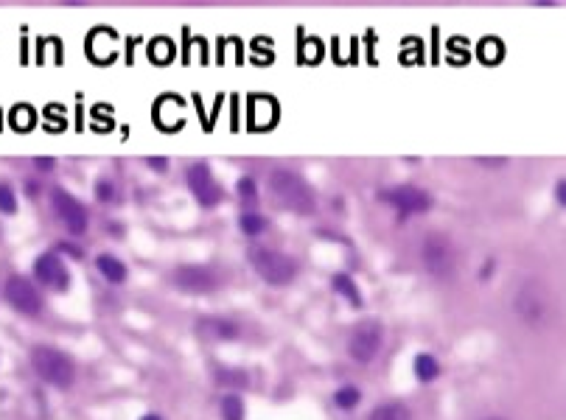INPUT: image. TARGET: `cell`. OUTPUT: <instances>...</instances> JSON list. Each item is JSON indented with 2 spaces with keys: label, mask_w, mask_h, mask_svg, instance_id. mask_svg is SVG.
<instances>
[{
  "label": "cell",
  "mask_w": 566,
  "mask_h": 420,
  "mask_svg": "<svg viewBox=\"0 0 566 420\" xmlns=\"http://www.w3.org/2000/svg\"><path fill=\"white\" fill-rule=\"evenodd\" d=\"M564 180H558V188H555V196H558V205H564Z\"/></svg>",
  "instance_id": "24"
},
{
  "label": "cell",
  "mask_w": 566,
  "mask_h": 420,
  "mask_svg": "<svg viewBox=\"0 0 566 420\" xmlns=\"http://www.w3.org/2000/svg\"><path fill=\"white\" fill-rule=\"evenodd\" d=\"M424 269L437 280H452L457 275V247L449 235L429 233L421 244Z\"/></svg>",
  "instance_id": "3"
},
{
  "label": "cell",
  "mask_w": 566,
  "mask_h": 420,
  "mask_svg": "<svg viewBox=\"0 0 566 420\" xmlns=\"http://www.w3.org/2000/svg\"><path fill=\"white\" fill-rule=\"evenodd\" d=\"M186 180H188V188H191V193H193V199H196L202 208L219 205L222 188L216 185V180H213V174H210V168H208L205 163L191 166L188 171H186Z\"/></svg>",
  "instance_id": "9"
},
{
  "label": "cell",
  "mask_w": 566,
  "mask_h": 420,
  "mask_svg": "<svg viewBox=\"0 0 566 420\" xmlns=\"http://www.w3.org/2000/svg\"><path fill=\"white\" fill-rule=\"evenodd\" d=\"M250 264L255 266L261 280H267L272 286H286L297 275V264L289 255H283L278 249H269V247H252L250 249Z\"/></svg>",
  "instance_id": "4"
},
{
  "label": "cell",
  "mask_w": 566,
  "mask_h": 420,
  "mask_svg": "<svg viewBox=\"0 0 566 420\" xmlns=\"http://www.w3.org/2000/svg\"><path fill=\"white\" fill-rule=\"evenodd\" d=\"M174 283L186 291H213L219 283H222V275L210 266H199V264H186V266H177L174 269Z\"/></svg>",
  "instance_id": "11"
},
{
  "label": "cell",
  "mask_w": 566,
  "mask_h": 420,
  "mask_svg": "<svg viewBox=\"0 0 566 420\" xmlns=\"http://www.w3.org/2000/svg\"><path fill=\"white\" fill-rule=\"evenodd\" d=\"M95 266H98V272L110 280V283H124V280H127V266H124V261H118V258L110 255V252L98 255V258H95Z\"/></svg>",
  "instance_id": "14"
},
{
  "label": "cell",
  "mask_w": 566,
  "mask_h": 420,
  "mask_svg": "<svg viewBox=\"0 0 566 420\" xmlns=\"http://www.w3.org/2000/svg\"><path fill=\"white\" fill-rule=\"evenodd\" d=\"M95 196H98L101 202L115 199V185H112V180H98V183H95Z\"/></svg>",
  "instance_id": "22"
},
{
  "label": "cell",
  "mask_w": 566,
  "mask_h": 420,
  "mask_svg": "<svg viewBox=\"0 0 566 420\" xmlns=\"http://www.w3.org/2000/svg\"><path fill=\"white\" fill-rule=\"evenodd\" d=\"M362 401V392L356 389V387H342V389H336V395H333V404L339 406V409H353L356 404Z\"/></svg>",
  "instance_id": "19"
},
{
  "label": "cell",
  "mask_w": 566,
  "mask_h": 420,
  "mask_svg": "<svg viewBox=\"0 0 566 420\" xmlns=\"http://www.w3.org/2000/svg\"><path fill=\"white\" fill-rule=\"evenodd\" d=\"M488 420H502V418H488Z\"/></svg>",
  "instance_id": "27"
},
{
  "label": "cell",
  "mask_w": 566,
  "mask_h": 420,
  "mask_svg": "<svg viewBox=\"0 0 566 420\" xmlns=\"http://www.w3.org/2000/svg\"><path fill=\"white\" fill-rule=\"evenodd\" d=\"M516 314H519L524 323H530V325H538V323H544V317H547V294H544V289L538 286V283H524L519 289V294H516Z\"/></svg>",
  "instance_id": "10"
},
{
  "label": "cell",
  "mask_w": 566,
  "mask_h": 420,
  "mask_svg": "<svg viewBox=\"0 0 566 420\" xmlns=\"http://www.w3.org/2000/svg\"><path fill=\"white\" fill-rule=\"evenodd\" d=\"M14 210H17V196H14V190H11V185L0 183V213L11 216Z\"/></svg>",
  "instance_id": "21"
},
{
  "label": "cell",
  "mask_w": 566,
  "mask_h": 420,
  "mask_svg": "<svg viewBox=\"0 0 566 420\" xmlns=\"http://www.w3.org/2000/svg\"><path fill=\"white\" fill-rule=\"evenodd\" d=\"M238 225H241V230H244L247 235H261L267 227H269V222H267L261 213H252V210H250V213H244V216L238 219Z\"/></svg>",
  "instance_id": "18"
},
{
  "label": "cell",
  "mask_w": 566,
  "mask_h": 420,
  "mask_svg": "<svg viewBox=\"0 0 566 420\" xmlns=\"http://www.w3.org/2000/svg\"><path fill=\"white\" fill-rule=\"evenodd\" d=\"M384 202H390L401 216H415V213H426L432 208V196L415 185H398L393 190L381 193Z\"/></svg>",
  "instance_id": "8"
},
{
  "label": "cell",
  "mask_w": 566,
  "mask_h": 420,
  "mask_svg": "<svg viewBox=\"0 0 566 420\" xmlns=\"http://www.w3.org/2000/svg\"><path fill=\"white\" fill-rule=\"evenodd\" d=\"M31 367H34V373L40 375L43 381L59 387V389H68L76 381V365H73V359L68 353L56 350V348H48V345H37L31 350Z\"/></svg>",
  "instance_id": "2"
},
{
  "label": "cell",
  "mask_w": 566,
  "mask_h": 420,
  "mask_svg": "<svg viewBox=\"0 0 566 420\" xmlns=\"http://www.w3.org/2000/svg\"><path fill=\"white\" fill-rule=\"evenodd\" d=\"M368 420H412V412L404 406V404H398V401H390V404H381L376 406L373 412H370V418Z\"/></svg>",
  "instance_id": "15"
},
{
  "label": "cell",
  "mask_w": 566,
  "mask_h": 420,
  "mask_svg": "<svg viewBox=\"0 0 566 420\" xmlns=\"http://www.w3.org/2000/svg\"><path fill=\"white\" fill-rule=\"evenodd\" d=\"M141 420H163V418H160V415H143Z\"/></svg>",
  "instance_id": "26"
},
{
  "label": "cell",
  "mask_w": 566,
  "mask_h": 420,
  "mask_svg": "<svg viewBox=\"0 0 566 420\" xmlns=\"http://www.w3.org/2000/svg\"><path fill=\"white\" fill-rule=\"evenodd\" d=\"M222 418L225 420H244V404L238 395L222 398Z\"/></svg>",
  "instance_id": "20"
},
{
  "label": "cell",
  "mask_w": 566,
  "mask_h": 420,
  "mask_svg": "<svg viewBox=\"0 0 566 420\" xmlns=\"http://www.w3.org/2000/svg\"><path fill=\"white\" fill-rule=\"evenodd\" d=\"M381 342H384V330L376 320H365L362 325L353 328L351 339H348V353L351 359H356L359 365H368L376 359V353L381 350Z\"/></svg>",
  "instance_id": "6"
},
{
  "label": "cell",
  "mask_w": 566,
  "mask_h": 420,
  "mask_svg": "<svg viewBox=\"0 0 566 420\" xmlns=\"http://www.w3.org/2000/svg\"><path fill=\"white\" fill-rule=\"evenodd\" d=\"M3 297H6V303L14 311H20L26 317H37L43 311V294H40V289L28 278L11 275V278L6 280V286H3Z\"/></svg>",
  "instance_id": "5"
},
{
  "label": "cell",
  "mask_w": 566,
  "mask_h": 420,
  "mask_svg": "<svg viewBox=\"0 0 566 420\" xmlns=\"http://www.w3.org/2000/svg\"><path fill=\"white\" fill-rule=\"evenodd\" d=\"M34 275L37 280L48 286V289H56V291H65L68 286H70V272H68V266L56 258V255H40L37 261H34Z\"/></svg>",
  "instance_id": "12"
},
{
  "label": "cell",
  "mask_w": 566,
  "mask_h": 420,
  "mask_svg": "<svg viewBox=\"0 0 566 420\" xmlns=\"http://www.w3.org/2000/svg\"><path fill=\"white\" fill-rule=\"evenodd\" d=\"M37 168H53V160H50V157H46V160H43V157H40V160H37Z\"/></svg>",
  "instance_id": "25"
},
{
  "label": "cell",
  "mask_w": 566,
  "mask_h": 420,
  "mask_svg": "<svg viewBox=\"0 0 566 420\" xmlns=\"http://www.w3.org/2000/svg\"><path fill=\"white\" fill-rule=\"evenodd\" d=\"M50 202H53V208H56V216L65 222L68 233H73V235L87 233V225H90L87 208H85L73 193H68L65 188H53Z\"/></svg>",
  "instance_id": "7"
},
{
  "label": "cell",
  "mask_w": 566,
  "mask_h": 420,
  "mask_svg": "<svg viewBox=\"0 0 566 420\" xmlns=\"http://www.w3.org/2000/svg\"><path fill=\"white\" fill-rule=\"evenodd\" d=\"M269 193L272 199L281 205L283 210L289 213H297V216H311L317 210V196L311 185L297 174V171H289V168H275L269 174Z\"/></svg>",
  "instance_id": "1"
},
{
  "label": "cell",
  "mask_w": 566,
  "mask_h": 420,
  "mask_svg": "<svg viewBox=\"0 0 566 420\" xmlns=\"http://www.w3.org/2000/svg\"><path fill=\"white\" fill-rule=\"evenodd\" d=\"M238 196H241V199H255V185H252V180H238Z\"/></svg>",
  "instance_id": "23"
},
{
  "label": "cell",
  "mask_w": 566,
  "mask_h": 420,
  "mask_svg": "<svg viewBox=\"0 0 566 420\" xmlns=\"http://www.w3.org/2000/svg\"><path fill=\"white\" fill-rule=\"evenodd\" d=\"M333 289L336 291H342L345 297H348V303L351 306H362V294H359V289H356V283L348 278V275H333Z\"/></svg>",
  "instance_id": "17"
},
{
  "label": "cell",
  "mask_w": 566,
  "mask_h": 420,
  "mask_svg": "<svg viewBox=\"0 0 566 420\" xmlns=\"http://www.w3.org/2000/svg\"><path fill=\"white\" fill-rule=\"evenodd\" d=\"M196 330L208 342H228V339L238 336V325L233 320H225V317H202L196 323Z\"/></svg>",
  "instance_id": "13"
},
{
  "label": "cell",
  "mask_w": 566,
  "mask_h": 420,
  "mask_svg": "<svg viewBox=\"0 0 566 420\" xmlns=\"http://www.w3.org/2000/svg\"><path fill=\"white\" fill-rule=\"evenodd\" d=\"M415 375H418L421 381H434V378L440 375V365H437V359H434V356H429V353L415 356Z\"/></svg>",
  "instance_id": "16"
}]
</instances>
